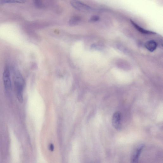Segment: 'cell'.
I'll use <instances>...</instances> for the list:
<instances>
[{"label": "cell", "mask_w": 163, "mask_h": 163, "mask_svg": "<svg viewBox=\"0 0 163 163\" xmlns=\"http://www.w3.org/2000/svg\"><path fill=\"white\" fill-rule=\"evenodd\" d=\"M81 20V17L79 16H74L70 19L69 24L70 26H74L79 24Z\"/></svg>", "instance_id": "7"}, {"label": "cell", "mask_w": 163, "mask_h": 163, "mask_svg": "<svg viewBox=\"0 0 163 163\" xmlns=\"http://www.w3.org/2000/svg\"><path fill=\"white\" fill-rule=\"evenodd\" d=\"M26 0H1L0 3L2 4L9 3L23 4L25 3Z\"/></svg>", "instance_id": "8"}, {"label": "cell", "mask_w": 163, "mask_h": 163, "mask_svg": "<svg viewBox=\"0 0 163 163\" xmlns=\"http://www.w3.org/2000/svg\"><path fill=\"white\" fill-rule=\"evenodd\" d=\"M35 5L38 8H42L43 4L41 0H33Z\"/></svg>", "instance_id": "10"}, {"label": "cell", "mask_w": 163, "mask_h": 163, "mask_svg": "<svg viewBox=\"0 0 163 163\" xmlns=\"http://www.w3.org/2000/svg\"><path fill=\"white\" fill-rule=\"evenodd\" d=\"M145 46L148 50L150 51L153 52L157 48L158 44L155 41L151 40L147 42Z\"/></svg>", "instance_id": "6"}, {"label": "cell", "mask_w": 163, "mask_h": 163, "mask_svg": "<svg viewBox=\"0 0 163 163\" xmlns=\"http://www.w3.org/2000/svg\"><path fill=\"white\" fill-rule=\"evenodd\" d=\"M99 19V17L97 16H94L91 17L89 19L90 22H95Z\"/></svg>", "instance_id": "11"}, {"label": "cell", "mask_w": 163, "mask_h": 163, "mask_svg": "<svg viewBox=\"0 0 163 163\" xmlns=\"http://www.w3.org/2000/svg\"><path fill=\"white\" fill-rule=\"evenodd\" d=\"M3 78L4 86L5 90L7 91H10L12 88V83L10 71L8 68H6L4 70Z\"/></svg>", "instance_id": "4"}, {"label": "cell", "mask_w": 163, "mask_h": 163, "mask_svg": "<svg viewBox=\"0 0 163 163\" xmlns=\"http://www.w3.org/2000/svg\"><path fill=\"white\" fill-rule=\"evenodd\" d=\"M145 146L144 144H142L137 148L132 156V163H137L138 162L140 155Z\"/></svg>", "instance_id": "5"}, {"label": "cell", "mask_w": 163, "mask_h": 163, "mask_svg": "<svg viewBox=\"0 0 163 163\" xmlns=\"http://www.w3.org/2000/svg\"><path fill=\"white\" fill-rule=\"evenodd\" d=\"M70 4L74 8L82 12H87L93 10L90 6L79 0H71Z\"/></svg>", "instance_id": "2"}, {"label": "cell", "mask_w": 163, "mask_h": 163, "mask_svg": "<svg viewBox=\"0 0 163 163\" xmlns=\"http://www.w3.org/2000/svg\"><path fill=\"white\" fill-rule=\"evenodd\" d=\"M14 81L17 99L19 102H22L23 100V90L25 82L22 75L19 71H16L15 73Z\"/></svg>", "instance_id": "1"}, {"label": "cell", "mask_w": 163, "mask_h": 163, "mask_svg": "<svg viewBox=\"0 0 163 163\" xmlns=\"http://www.w3.org/2000/svg\"><path fill=\"white\" fill-rule=\"evenodd\" d=\"M50 149L51 151H53L54 149V147L53 144H51L50 146Z\"/></svg>", "instance_id": "12"}, {"label": "cell", "mask_w": 163, "mask_h": 163, "mask_svg": "<svg viewBox=\"0 0 163 163\" xmlns=\"http://www.w3.org/2000/svg\"><path fill=\"white\" fill-rule=\"evenodd\" d=\"M122 114L120 111H117L113 115L112 123L113 127L117 130L121 128Z\"/></svg>", "instance_id": "3"}, {"label": "cell", "mask_w": 163, "mask_h": 163, "mask_svg": "<svg viewBox=\"0 0 163 163\" xmlns=\"http://www.w3.org/2000/svg\"><path fill=\"white\" fill-rule=\"evenodd\" d=\"M131 22L132 23V24L134 25L135 28L136 29H137L140 32H142V33L148 34H154V32H152L148 31L143 29L142 28L140 27L139 25H138V24H137L133 21H131Z\"/></svg>", "instance_id": "9"}]
</instances>
